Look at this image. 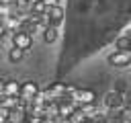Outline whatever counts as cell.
Segmentation results:
<instances>
[{
  "instance_id": "3957f363",
  "label": "cell",
  "mask_w": 131,
  "mask_h": 123,
  "mask_svg": "<svg viewBox=\"0 0 131 123\" xmlns=\"http://www.w3.org/2000/svg\"><path fill=\"white\" fill-rule=\"evenodd\" d=\"M106 61L113 68H127V66H131V51H117L115 49L106 55Z\"/></svg>"
},
{
  "instance_id": "8992f818",
  "label": "cell",
  "mask_w": 131,
  "mask_h": 123,
  "mask_svg": "<svg viewBox=\"0 0 131 123\" xmlns=\"http://www.w3.org/2000/svg\"><path fill=\"white\" fill-rule=\"evenodd\" d=\"M2 96L20 98V82L14 78H2Z\"/></svg>"
},
{
  "instance_id": "7c38bea8",
  "label": "cell",
  "mask_w": 131,
  "mask_h": 123,
  "mask_svg": "<svg viewBox=\"0 0 131 123\" xmlns=\"http://www.w3.org/2000/svg\"><path fill=\"white\" fill-rule=\"evenodd\" d=\"M45 4V8H51V6H59V0H41Z\"/></svg>"
},
{
  "instance_id": "52a82bcc",
  "label": "cell",
  "mask_w": 131,
  "mask_h": 123,
  "mask_svg": "<svg viewBox=\"0 0 131 123\" xmlns=\"http://www.w3.org/2000/svg\"><path fill=\"white\" fill-rule=\"evenodd\" d=\"M63 8L61 6H51V8H47L45 10V16H47V25L49 27H59L61 25V20H63Z\"/></svg>"
},
{
  "instance_id": "5b68a950",
  "label": "cell",
  "mask_w": 131,
  "mask_h": 123,
  "mask_svg": "<svg viewBox=\"0 0 131 123\" xmlns=\"http://www.w3.org/2000/svg\"><path fill=\"white\" fill-rule=\"evenodd\" d=\"M10 43H12V47H18V49H23L25 53L33 47V35H29V33H23V31H16L12 37H10Z\"/></svg>"
},
{
  "instance_id": "5bb4252c",
  "label": "cell",
  "mask_w": 131,
  "mask_h": 123,
  "mask_svg": "<svg viewBox=\"0 0 131 123\" xmlns=\"http://www.w3.org/2000/svg\"><path fill=\"white\" fill-rule=\"evenodd\" d=\"M0 98H2V78H0Z\"/></svg>"
},
{
  "instance_id": "4fadbf2b",
  "label": "cell",
  "mask_w": 131,
  "mask_h": 123,
  "mask_svg": "<svg viewBox=\"0 0 131 123\" xmlns=\"http://www.w3.org/2000/svg\"><path fill=\"white\" fill-rule=\"evenodd\" d=\"M43 123H59L57 119H43Z\"/></svg>"
},
{
  "instance_id": "6da1fadb",
  "label": "cell",
  "mask_w": 131,
  "mask_h": 123,
  "mask_svg": "<svg viewBox=\"0 0 131 123\" xmlns=\"http://www.w3.org/2000/svg\"><path fill=\"white\" fill-rule=\"evenodd\" d=\"M72 102H74L78 109H80V107H86V105H94V102H96V92H94L92 88H76Z\"/></svg>"
},
{
  "instance_id": "7a4b0ae2",
  "label": "cell",
  "mask_w": 131,
  "mask_h": 123,
  "mask_svg": "<svg viewBox=\"0 0 131 123\" xmlns=\"http://www.w3.org/2000/svg\"><path fill=\"white\" fill-rule=\"evenodd\" d=\"M102 102H104V109L106 111H119V109L125 107V94L119 92V90H108L104 94Z\"/></svg>"
},
{
  "instance_id": "ba28073f",
  "label": "cell",
  "mask_w": 131,
  "mask_h": 123,
  "mask_svg": "<svg viewBox=\"0 0 131 123\" xmlns=\"http://www.w3.org/2000/svg\"><path fill=\"white\" fill-rule=\"evenodd\" d=\"M115 47L117 51H131V37L129 35H121L115 39Z\"/></svg>"
},
{
  "instance_id": "9c48e42d",
  "label": "cell",
  "mask_w": 131,
  "mask_h": 123,
  "mask_svg": "<svg viewBox=\"0 0 131 123\" xmlns=\"http://www.w3.org/2000/svg\"><path fill=\"white\" fill-rule=\"evenodd\" d=\"M41 35H43V41L45 43H55L57 37H59V31H57V27H45V31Z\"/></svg>"
},
{
  "instance_id": "8fae6325",
  "label": "cell",
  "mask_w": 131,
  "mask_h": 123,
  "mask_svg": "<svg viewBox=\"0 0 131 123\" xmlns=\"http://www.w3.org/2000/svg\"><path fill=\"white\" fill-rule=\"evenodd\" d=\"M119 123H131V107H123L119 111Z\"/></svg>"
},
{
  "instance_id": "30bf717a",
  "label": "cell",
  "mask_w": 131,
  "mask_h": 123,
  "mask_svg": "<svg viewBox=\"0 0 131 123\" xmlns=\"http://www.w3.org/2000/svg\"><path fill=\"white\" fill-rule=\"evenodd\" d=\"M23 57H25V51H23V49H18V47H10V49H8V59H10L12 64L23 61Z\"/></svg>"
},
{
  "instance_id": "277c9868",
  "label": "cell",
  "mask_w": 131,
  "mask_h": 123,
  "mask_svg": "<svg viewBox=\"0 0 131 123\" xmlns=\"http://www.w3.org/2000/svg\"><path fill=\"white\" fill-rule=\"evenodd\" d=\"M39 84L35 82V80H25V82H20V100L23 102H31L37 94H39Z\"/></svg>"
}]
</instances>
